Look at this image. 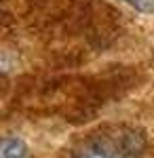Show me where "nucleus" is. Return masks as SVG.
<instances>
[{
	"label": "nucleus",
	"mask_w": 154,
	"mask_h": 158,
	"mask_svg": "<svg viewBox=\"0 0 154 158\" xmlns=\"http://www.w3.org/2000/svg\"><path fill=\"white\" fill-rule=\"evenodd\" d=\"M142 152L143 141L135 131L116 129L84 141L74 158H142Z\"/></svg>",
	"instance_id": "1"
},
{
	"label": "nucleus",
	"mask_w": 154,
	"mask_h": 158,
	"mask_svg": "<svg viewBox=\"0 0 154 158\" xmlns=\"http://www.w3.org/2000/svg\"><path fill=\"white\" fill-rule=\"evenodd\" d=\"M0 158H28V146H25L19 137L6 135V137L2 139Z\"/></svg>",
	"instance_id": "2"
},
{
	"label": "nucleus",
	"mask_w": 154,
	"mask_h": 158,
	"mask_svg": "<svg viewBox=\"0 0 154 158\" xmlns=\"http://www.w3.org/2000/svg\"><path fill=\"white\" fill-rule=\"evenodd\" d=\"M131 6L139 9V11H146V13H154V0H127Z\"/></svg>",
	"instance_id": "3"
}]
</instances>
